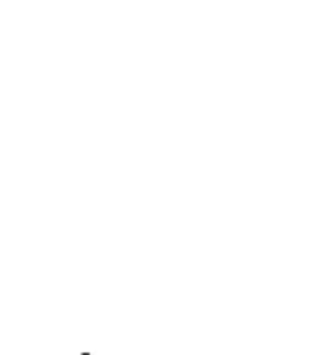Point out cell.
I'll use <instances>...</instances> for the list:
<instances>
[{
    "mask_svg": "<svg viewBox=\"0 0 336 355\" xmlns=\"http://www.w3.org/2000/svg\"><path fill=\"white\" fill-rule=\"evenodd\" d=\"M81 355H90V353H81Z\"/></svg>",
    "mask_w": 336,
    "mask_h": 355,
    "instance_id": "cell-1",
    "label": "cell"
}]
</instances>
